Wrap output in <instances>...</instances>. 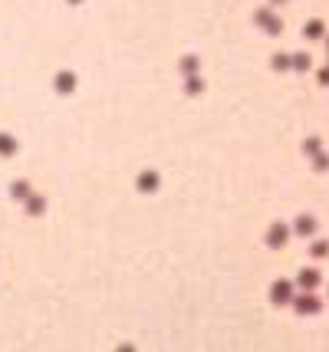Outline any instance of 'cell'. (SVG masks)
<instances>
[{
  "label": "cell",
  "mask_w": 329,
  "mask_h": 352,
  "mask_svg": "<svg viewBox=\"0 0 329 352\" xmlns=\"http://www.w3.org/2000/svg\"><path fill=\"white\" fill-rule=\"evenodd\" d=\"M319 33H323V23H310L306 26V37H319Z\"/></svg>",
  "instance_id": "obj_1"
}]
</instances>
